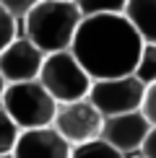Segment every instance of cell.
<instances>
[{
  "label": "cell",
  "instance_id": "6da1fadb",
  "mask_svg": "<svg viewBox=\"0 0 156 158\" xmlns=\"http://www.w3.org/2000/svg\"><path fill=\"white\" fill-rule=\"evenodd\" d=\"M143 44V36L125 13H104L81 21L70 52L86 68L91 81H102L133 75Z\"/></svg>",
  "mask_w": 156,
  "mask_h": 158
},
{
  "label": "cell",
  "instance_id": "7a4b0ae2",
  "mask_svg": "<svg viewBox=\"0 0 156 158\" xmlns=\"http://www.w3.org/2000/svg\"><path fill=\"white\" fill-rule=\"evenodd\" d=\"M83 21V13L76 3L65 0H42L24 18L26 39L34 42L44 55H55L73 47L76 31Z\"/></svg>",
  "mask_w": 156,
  "mask_h": 158
},
{
  "label": "cell",
  "instance_id": "3957f363",
  "mask_svg": "<svg viewBox=\"0 0 156 158\" xmlns=\"http://www.w3.org/2000/svg\"><path fill=\"white\" fill-rule=\"evenodd\" d=\"M0 101H3V109L11 114V119L21 127V132L37 127H50L57 111V101L39 83V78L24 83H8Z\"/></svg>",
  "mask_w": 156,
  "mask_h": 158
},
{
  "label": "cell",
  "instance_id": "277c9868",
  "mask_svg": "<svg viewBox=\"0 0 156 158\" xmlns=\"http://www.w3.org/2000/svg\"><path fill=\"white\" fill-rule=\"evenodd\" d=\"M39 83L50 91V96L57 104H68V101H78V98H89L94 81L86 73V68L76 60L73 52L65 49L44 57Z\"/></svg>",
  "mask_w": 156,
  "mask_h": 158
},
{
  "label": "cell",
  "instance_id": "5b68a950",
  "mask_svg": "<svg viewBox=\"0 0 156 158\" xmlns=\"http://www.w3.org/2000/svg\"><path fill=\"white\" fill-rule=\"evenodd\" d=\"M146 85L135 75H120V78H102L91 83L89 101L99 109L102 117H117L143 109Z\"/></svg>",
  "mask_w": 156,
  "mask_h": 158
},
{
  "label": "cell",
  "instance_id": "8992f818",
  "mask_svg": "<svg viewBox=\"0 0 156 158\" xmlns=\"http://www.w3.org/2000/svg\"><path fill=\"white\" fill-rule=\"evenodd\" d=\"M52 127L76 148V145H83V143H89V140L102 137L104 117L99 114V109H96L89 98H78V101L57 104Z\"/></svg>",
  "mask_w": 156,
  "mask_h": 158
},
{
  "label": "cell",
  "instance_id": "52a82bcc",
  "mask_svg": "<svg viewBox=\"0 0 156 158\" xmlns=\"http://www.w3.org/2000/svg\"><path fill=\"white\" fill-rule=\"evenodd\" d=\"M44 52L29 42L26 36H16L13 42L0 52V73L8 83H24L37 81L44 65Z\"/></svg>",
  "mask_w": 156,
  "mask_h": 158
},
{
  "label": "cell",
  "instance_id": "ba28073f",
  "mask_svg": "<svg viewBox=\"0 0 156 158\" xmlns=\"http://www.w3.org/2000/svg\"><path fill=\"white\" fill-rule=\"evenodd\" d=\"M151 132V122L146 119L143 111H130V114L104 117L102 140H107L120 153H133L143 148V140Z\"/></svg>",
  "mask_w": 156,
  "mask_h": 158
},
{
  "label": "cell",
  "instance_id": "9c48e42d",
  "mask_svg": "<svg viewBox=\"0 0 156 158\" xmlns=\"http://www.w3.org/2000/svg\"><path fill=\"white\" fill-rule=\"evenodd\" d=\"M70 156H73V145L50 124V127L24 130L11 158H70Z\"/></svg>",
  "mask_w": 156,
  "mask_h": 158
},
{
  "label": "cell",
  "instance_id": "30bf717a",
  "mask_svg": "<svg viewBox=\"0 0 156 158\" xmlns=\"http://www.w3.org/2000/svg\"><path fill=\"white\" fill-rule=\"evenodd\" d=\"M125 16L146 44H156V0H130Z\"/></svg>",
  "mask_w": 156,
  "mask_h": 158
},
{
  "label": "cell",
  "instance_id": "8fae6325",
  "mask_svg": "<svg viewBox=\"0 0 156 158\" xmlns=\"http://www.w3.org/2000/svg\"><path fill=\"white\" fill-rule=\"evenodd\" d=\"M18 137H21V127L11 119V114L0 106V158L13 156V148H16Z\"/></svg>",
  "mask_w": 156,
  "mask_h": 158
},
{
  "label": "cell",
  "instance_id": "7c38bea8",
  "mask_svg": "<svg viewBox=\"0 0 156 158\" xmlns=\"http://www.w3.org/2000/svg\"><path fill=\"white\" fill-rule=\"evenodd\" d=\"M70 158H125V153H120L117 148H112L107 140L96 137V140H89L83 145H76Z\"/></svg>",
  "mask_w": 156,
  "mask_h": 158
},
{
  "label": "cell",
  "instance_id": "4fadbf2b",
  "mask_svg": "<svg viewBox=\"0 0 156 158\" xmlns=\"http://www.w3.org/2000/svg\"><path fill=\"white\" fill-rule=\"evenodd\" d=\"M133 75L146 85H154L156 83V44H143V52L138 57V65H135Z\"/></svg>",
  "mask_w": 156,
  "mask_h": 158
},
{
  "label": "cell",
  "instance_id": "5bb4252c",
  "mask_svg": "<svg viewBox=\"0 0 156 158\" xmlns=\"http://www.w3.org/2000/svg\"><path fill=\"white\" fill-rule=\"evenodd\" d=\"M130 0H76L78 10L86 16H104V13H125Z\"/></svg>",
  "mask_w": 156,
  "mask_h": 158
},
{
  "label": "cell",
  "instance_id": "9a60e30c",
  "mask_svg": "<svg viewBox=\"0 0 156 158\" xmlns=\"http://www.w3.org/2000/svg\"><path fill=\"white\" fill-rule=\"evenodd\" d=\"M16 39V18L0 5V52Z\"/></svg>",
  "mask_w": 156,
  "mask_h": 158
},
{
  "label": "cell",
  "instance_id": "2e32d148",
  "mask_svg": "<svg viewBox=\"0 0 156 158\" xmlns=\"http://www.w3.org/2000/svg\"><path fill=\"white\" fill-rule=\"evenodd\" d=\"M39 3H42V0H0V5L11 13L13 18H26V13L34 8V5H39Z\"/></svg>",
  "mask_w": 156,
  "mask_h": 158
},
{
  "label": "cell",
  "instance_id": "e0dca14e",
  "mask_svg": "<svg viewBox=\"0 0 156 158\" xmlns=\"http://www.w3.org/2000/svg\"><path fill=\"white\" fill-rule=\"evenodd\" d=\"M141 111L146 114V119L151 122V127H156V83L146 88V98H143V109Z\"/></svg>",
  "mask_w": 156,
  "mask_h": 158
},
{
  "label": "cell",
  "instance_id": "ac0fdd59",
  "mask_svg": "<svg viewBox=\"0 0 156 158\" xmlns=\"http://www.w3.org/2000/svg\"><path fill=\"white\" fill-rule=\"evenodd\" d=\"M141 153L146 158H156V127H151V132H148V137L143 140V148Z\"/></svg>",
  "mask_w": 156,
  "mask_h": 158
},
{
  "label": "cell",
  "instance_id": "d6986e66",
  "mask_svg": "<svg viewBox=\"0 0 156 158\" xmlns=\"http://www.w3.org/2000/svg\"><path fill=\"white\" fill-rule=\"evenodd\" d=\"M5 88H8V81H5V78H3V73H0V98H3Z\"/></svg>",
  "mask_w": 156,
  "mask_h": 158
},
{
  "label": "cell",
  "instance_id": "ffe728a7",
  "mask_svg": "<svg viewBox=\"0 0 156 158\" xmlns=\"http://www.w3.org/2000/svg\"><path fill=\"white\" fill-rule=\"evenodd\" d=\"M133 158H146V156H143V153H141V156H133Z\"/></svg>",
  "mask_w": 156,
  "mask_h": 158
},
{
  "label": "cell",
  "instance_id": "44dd1931",
  "mask_svg": "<svg viewBox=\"0 0 156 158\" xmlns=\"http://www.w3.org/2000/svg\"><path fill=\"white\" fill-rule=\"evenodd\" d=\"M65 3H76V0H65Z\"/></svg>",
  "mask_w": 156,
  "mask_h": 158
},
{
  "label": "cell",
  "instance_id": "7402d4cb",
  "mask_svg": "<svg viewBox=\"0 0 156 158\" xmlns=\"http://www.w3.org/2000/svg\"><path fill=\"white\" fill-rule=\"evenodd\" d=\"M5 158H11V156H5Z\"/></svg>",
  "mask_w": 156,
  "mask_h": 158
}]
</instances>
